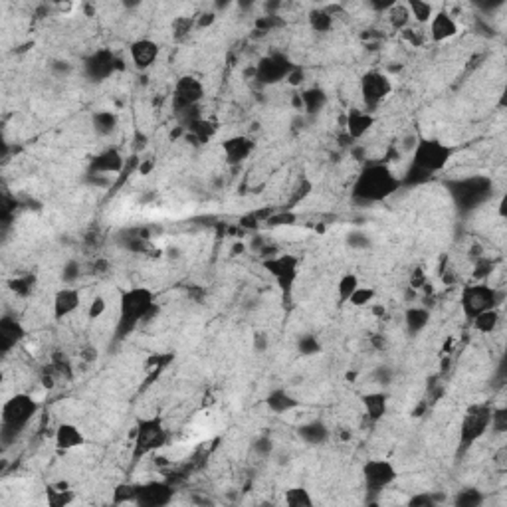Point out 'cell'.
Listing matches in <instances>:
<instances>
[{"label": "cell", "instance_id": "1", "mask_svg": "<svg viewBox=\"0 0 507 507\" xmlns=\"http://www.w3.org/2000/svg\"><path fill=\"white\" fill-rule=\"evenodd\" d=\"M400 188H402L400 176H396V173L388 165L372 162V165H367L355 179L351 197L359 204L371 206V204L391 198Z\"/></svg>", "mask_w": 507, "mask_h": 507}, {"label": "cell", "instance_id": "2", "mask_svg": "<svg viewBox=\"0 0 507 507\" xmlns=\"http://www.w3.org/2000/svg\"><path fill=\"white\" fill-rule=\"evenodd\" d=\"M157 311L155 294L145 285H133L121 292L119 296V317H117V339H125L133 333L139 323L149 319Z\"/></svg>", "mask_w": 507, "mask_h": 507}, {"label": "cell", "instance_id": "3", "mask_svg": "<svg viewBox=\"0 0 507 507\" xmlns=\"http://www.w3.org/2000/svg\"><path fill=\"white\" fill-rule=\"evenodd\" d=\"M38 409H40V404H38V400L32 395L18 393V395L6 398L4 404H2V412H0L4 442L13 440V438H16L18 434L22 432L26 426L30 424V421L36 416Z\"/></svg>", "mask_w": 507, "mask_h": 507}, {"label": "cell", "instance_id": "4", "mask_svg": "<svg viewBox=\"0 0 507 507\" xmlns=\"http://www.w3.org/2000/svg\"><path fill=\"white\" fill-rule=\"evenodd\" d=\"M454 149L446 145L440 139H432V137H418L416 147L410 153V167L418 169L422 173L436 176L442 173L448 162L452 159Z\"/></svg>", "mask_w": 507, "mask_h": 507}, {"label": "cell", "instance_id": "5", "mask_svg": "<svg viewBox=\"0 0 507 507\" xmlns=\"http://www.w3.org/2000/svg\"><path fill=\"white\" fill-rule=\"evenodd\" d=\"M446 186H448L450 197L454 198V202H456V206L460 211L478 209L494 192L492 179H487L483 174H471V176L456 179V181H450Z\"/></svg>", "mask_w": 507, "mask_h": 507}, {"label": "cell", "instance_id": "6", "mask_svg": "<svg viewBox=\"0 0 507 507\" xmlns=\"http://www.w3.org/2000/svg\"><path fill=\"white\" fill-rule=\"evenodd\" d=\"M169 432L162 424L161 416H147L137 422L133 434V462H139L149 454L157 452L167 444Z\"/></svg>", "mask_w": 507, "mask_h": 507}, {"label": "cell", "instance_id": "7", "mask_svg": "<svg viewBox=\"0 0 507 507\" xmlns=\"http://www.w3.org/2000/svg\"><path fill=\"white\" fill-rule=\"evenodd\" d=\"M499 301H501L499 292L487 282L466 284L462 287V294H460V308H462V313L468 321H471L476 315H480L483 311L497 308Z\"/></svg>", "mask_w": 507, "mask_h": 507}, {"label": "cell", "instance_id": "8", "mask_svg": "<svg viewBox=\"0 0 507 507\" xmlns=\"http://www.w3.org/2000/svg\"><path fill=\"white\" fill-rule=\"evenodd\" d=\"M492 407L487 402H476V404H470L464 416H462V422H460V432H458V440L460 446L464 450H468L471 444H476L478 440H482L485 432L490 430L492 426Z\"/></svg>", "mask_w": 507, "mask_h": 507}, {"label": "cell", "instance_id": "9", "mask_svg": "<svg viewBox=\"0 0 507 507\" xmlns=\"http://www.w3.org/2000/svg\"><path fill=\"white\" fill-rule=\"evenodd\" d=\"M264 270L273 278L275 285L280 287L282 296L289 299L294 294L297 278H299V268H301V260L296 254H275V256H268L262 262Z\"/></svg>", "mask_w": 507, "mask_h": 507}, {"label": "cell", "instance_id": "10", "mask_svg": "<svg viewBox=\"0 0 507 507\" xmlns=\"http://www.w3.org/2000/svg\"><path fill=\"white\" fill-rule=\"evenodd\" d=\"M363 482L365 487L371 492V494H381L386 487H391L398 478V470L396 466L386 458H371L363 464Z\"/></svg>", "mask_w": 507, "mask_h": 507}, {"label": "cell", "instance_id": "11", "mask_svg": "<svg viewBox=\"0 0 507 507\" xmlns=\"http://www.w3.org/2000/svg\"><path fill=\"white\" fill-rule=\"evenodd\" d=\"M361 99L367 112H374L393 93V80L384 72L371 70L361 77Z\"/></svg>", "mask_w": 507, "mask_h": 507}, {"label": "cell", "instance_id": "12", "mask_svg": "<svg viewBox=\"0 0 507 507\" xmlns=\"http://www.w3.org/2000/svg\"><path fill=\"white\" fill-rule=\"evenodd\" d=\"M296 66L292 63V60L280 54V52H272L268 56H264L260 62L256 63L254 68V77L260 86H275L280 82L287 80L289 72L294 70Z\"/></svg>", "mask_w": 507, "mask_h": 507}, {"label": "cell", "instance_id": "13", "mask_svg": "<svg viewBox=\"0 0 507 507\" xmlns=\"http://www.w3.org/2000/svg\"><path fill=\"white\" fill-rule=\"evenodd\" d=\"M204 99V84L195 75H183L176 80L173 93V109L183 115L188 109H195Z\"/></svg>", "mask_w": 507, "mask_h": 507}, {"label": "cell", "instance_id": "14", "mask_svg": "<svg viewBox=\"0 0 507 507\" xmlns=\"http://www.w3.org/2000/svg\"><path fill=\"white\" fill-rule=\"evenodd\" d=\"M117 63H119V60L115 58L112 50H96L84 60V74L89 82L101 84L115 74Z\"/></svg>", "mask_w": 507, "mask_h": 507}, {"label": "cell", "instance_id": "15", "mask_svg": "<svg viewBox=\"0 0 507 507\" xmlns=\"http://www.w3.org/2000/svg\"><path fill=\"white\" fill-rule=\"evenodd\" d=\"M174 499V487L167 482L137 483L135 506L139 507H167Z\"/></svg>", "mask_w": 507, "mask_h": 507}, {"label": "cell", "instance_id": "16", "mask_svg": "<svg viewBox=\"0 0 507 507\" xmlns=\"http://www.w3.org/2000/svg\"><path fill=\"white\" fill-rule=\"evenodd\" d=\"M82 303V294L75 285H63L56 294H54V301H52V311H54V319L62 321L66 317H70L72 313L77 311Z\"/></svg>", "mask_w": 507, "mask_h": 507}, {"label": "cell", "instance_id": "17", "mask_svg": "<svg viewBox=\"0 0 507 507\" xmlns=\"http://www.w3.org/2000/svg\"><path fill=\"white\" fill-rule=\"evenodd\" d=\"M254 149H256V145L248 135H232L226 137L222 141L224 159L232 167H238V165L248 161L250 155L254 153Z\"/></svg>", "mask_w": 507, "mask_h": 507}, {"label": "cell", "instance_id": "18", "mask_svg": "<svg viewBox=\"0 0 507 507\" xmlns=\"http://www.w3.org/2000/svg\"><path fill=\"white\" fill-rule=\"evenodd\" d=\"M159 44L151 38H139L135 42H131L129 46V58H131V63L135 66L137 70L145 72L149 70L153 63L157 62L159 58Z\"/></svg>", "mask_w": 507, "mask_h": 507}, {"label": "cell", "instance_id": "19", "mask_svg": "<svg viewBox=\"0 0 507 507\" xmlns=\"http://www.w3.org/2000/svg\"><path fill=\"white\" fill-rule=\"evenodd\" d=\"M123 169H125V157L121 155V151L115 147L101 151V153L96 155V157L91 159V162H89V174L107 176V174L121 173Z\"/></svg>", "mask_w": 507, "mask_h": 507}, {"label": "cell", "instance_id": "20", "mask_svg": "<svg viewBox=\"0 0 507 507\" xmlns=\"http://www.w3.org/2000/svg\"><path fill=\"white\" fill-rule=\"evenodd\" d=\"M460 26L456 22V18L448 10H438L434 13L432 20L428 22V34H430V40L440 44V42H448L452 40L454 36H458Z\"/></svg>", "mask_w": 507, "mask_h": 507}, {"label": "cell", "instance_id": "21", "mask_svg": "<svg viewBox=\"0 0 507 507\" xmlns=\"http://www.w3.org/2000/svg\"><path fill=\"white\" fill-rule=\"evenodd\" d=\"M374 121L377 119H374V115L371 112H367V109H353V112H349V115H347V135H349V139H353V141H359V139H363L374 127Z\"/></svg>", "mask_w": 507, "mask_h": 507}, {"label": "cell", "instance_id": "22", "mask_svg": "<svg viewBox=\"0 0 507 507\" xmlns=\"http://www.w3.org/2000/svg\"><path fill=\"white\" fill-rule=\"evenodd\" d=\"M54 442L56 446L68 452V450H74V448H82L86 444V436L84 432L80 430V426H75L74 422H62L58 428H56V434H54Z\"/></svg>", "mask_w": 507, "mask_h": 507}, {"label": "cell", "instance_id": "23", "mask_svg": "<svg viewBox=\"0 0 507 507\" xmlns=\"http://www.w3.org/2000/svg\"><path fill=\"white\" fill-rule=\"evenodd\" d=\"M363 402V410L365 416L371 422H381L388 410V396L383 391H374V393H367L361 398Z\"/></svg>", "mask_w": 507, "mask_h": 507}, {"label": "cell", "instance_id": "24", "mask_svg": "<svg viewBox=\"0 0 507 507\" xmlns=\"http://www.w3.org/2000/svg\"><path fill=\"white\" fill-rule=\"evenodd\" d=\"M297 436L308 446H323L331 438V430L325 422L311 421L297 428Z\"/></svg>", "mask_w": 507, "mask_h": 507}, {"label": "cell", "instance_id": "25", "mask_svg": "<svg viewBox=\"0 0 507 507\" xmlns=\"http://www.w3.org/2000/svg\"><path fill=\"white\" fill-rule=\"evenodd\" d=\"M299 404H301V402H299L289 391H285V388H273L272 393L266 396V407L272 410L273 414L292 412V410H296Z\"/></svg>", "mask_w": 507, "mask_h": 507}, {"label": "cell", "instance_id": "26", "mask_svg": "<svg viewBox=\"0 0 507 507\" xmlns=\"http://www.w3.org/2000/svg\"><path fill=\"white\" fill-rule=\"evenodd\" d=\"M301 99V112L310 117H315L323 112V107L327 105V93L321 87H308L299 93Z\"/></svg>", "mask_w": 507, "mask_h": 507}, {"label": "cell", "instance_id": "27", "mask_svg": "<svg viewBox=\"0 0 507 507\" xmlns=\"http://www.w3.org/2000/svg\"><path fill=\"white\" fill-rule=\"evenodd\" d=\"M430 323V311L422 305H412L409 310L404 311V327H407V333L416 337L421 335Z\"/></svg>", "mask_w": 507, "mask_h": 507}, {"label": "cell", "instance_id": "28", "mask_svg": "<svg viewBox=\"0 0 507 507\" xmlns=\"http://www.w3.org/2000/svg\"><path fill=\"white\" fill-rule=\"evenodd\" d=\"M22 337H24V327L20 325V321L10 319V317H4L0 321V341H2L4 351H8L10 347L16 345Z\"/></svg>", "mask_w": 507, "mask_h": 507}, {"label": "cell", "instance_id": "29", "mask_svg": "<svg viewBox=\"0 0 507 507\" xmlns=\"http://www.w3.org/2000/svg\"><path fill=\"white\" fill-rule=\"evenodd\" d=\"M117 115L109 109H99L91 115V127L96 131V135L99 137H109L117 129Z\"/></svg>", "mask_w": 507, "mask_h": 507}, {"label": "cell", "instance_id": "30", "mask_svg": "<svg viewBox=\"0 0 507 507\" xmlns=\"http://www.w3.org/2000/svg\"><path fill=\"white\" fill-rule=\"evenodd\" d=\"M284 504L287 507H313V497L311 492L303 485H296V487H289L285 490L284 494Z\"/></svg>", "mask_w": 507, "mask_h": 507}, {"label": "cell", "instance_id": "31", "mask_svg": "<svg viewBox=\"0 0 507 507\" xmlns=\"http://www.w3.org/2000/svg\"><path fill=\"white\" fill-rule=\"evenodd\" d=\"M499 319H501L499 310L494 308V310H487L483 311V313H480V315H476V317L471 319V325H474V329L480 331V333H494L495 329H497V325H499Z\"/></svg>", "mask_w": 507, "mask_h": 507}, {"label": "cell", "instance_id": "32", "mask_svg": "<svg viewBox=\"0 0 507 507\" xmlns=\"http://www.w3.org/2000/svg\"><path fill=\"white\" fill-rule=\"evenodd\" d=\"M409 13L412 20H416L418 24H428L432 20L434 16V6L430 2H424V0H410L409 4Z\"/></svg>", "mask_w": 507, "mask_h": 507}, {"label": "cell", "instance_id": "33", "mask_svg": "<svg viewBox=\"0 0 507 507\" xmlns=\"http://www.w3.org/2000/svg\"><path fill=\"white\" fill-rule=\"evenodd\" d=\"M386 16H388V22H391V26L393 28H396V30H407L410 24V13H409V6L407 4H391L388 6V13H386Z\"/></svg>", "mask_w": 507, "mask_h": 507}, {"label": "cell", "instance_id": "34", "mask_svg": "<svg viewBox=\"0 0 507 507\" xmlns=\"http://www.w3.org/2000/svg\"><path fill=\"white\" fill-rule=\"evenodd\" d=\"M310 26L311 30L325 34L333 28V14L325 8H315L310 13Z\"/></svg>", "mask_w": 507, "mask_h": 507}, {"label": "cell", "instance_id": "35", "mask_svg": "<svg viewBox=\"0 0 507 507\" xmlns=\"http://www.w3.org/2000/svg\"><path fill=\"white\" fill-rule=\"evenodd\" d=\"M361 282L355 273H343L339 284H337V297H339V303H347L349 297L355 294V289L359 287Z\"/></svg>", "mask_w": 507, "mask_h": 507}, {"label": "cell", "instance_id": "36", "mask_svg": "<svg viewBox=\"0 0 507 507\" xmlns=\"http://www.w3.org/2000/svg\"><path fill=\"white\" fill-rule=\"evenodd\" d=\"M137 499V483H119L113 492V504L115 506H135Z\"/></svg>", "mask_w": 507, "mask_h": 507}, {"label": "cell", "instance_id": "37", "mask_svg": "<svg viewBox=\"0 0 507 507\" xmlns=\"http://www.w3.org/2000/svg\"><path fill=\"white\" fill-rule=\"evenodd\" d=\"M345 244L351 250H357V252H365V250H371L372 248V238L365 230H351L345 238Z\"/></svg>", "mask_w": 507, "mask_h": 507}, {"label": "cell", "instance_id": "38", "mask_svg": "<svg viewBox=\"0 0 507 507\" xmlns=\"http://www.w3.org/2000/svg\"><path fill=\"white\" fill-rule=\"evenodd\" d=\"M374 289L369 287V285H359L357 289H355V294L349 297V305H353V308H367V305H371L372 301H374Z\"/></svg>", "mask_w": 507, "mask_h": 507}, {"label": "cell", "instance_id": "39", "mask_svg": "<svg viewBox=\"0 0 507 507\" xmlns=\"http://www.w3.org/2000/svg\"><path fill=\"white\" fill-rule=\"evenodd\" d=\"M297 349H299V353H301V355L311 357V355L321 353V341L317 339V335L305 333L299 337V341H297Z\"/></svg>", "mask_w": 507, "mask_h": 507}, {"label": "cell", "instance_id": "40", "mask_svg": "<svg viewBox=\"0 0 507 507\" xmlns=\"http://www.w3.org/2000/svg\"><path fill=\"white\" fill-rule=\"evenodd\" d=\"M483 499L485 497L480 490H464V492H458V495L454 497V504L458 507H480Z\"/></svg>", "mask_w": 507, "mask_h": 507}, {"label": "cell", "instance_id": "41", "mask_svg": "<svg viewBox=\"0 0 507 507\" xmlns=\"http://www.w3.org/2000/svg\"><path fill=\"white\" fill-rule=\"evenodd\" d=\"M82 275V266L77 260H68L62 266V272H60V280L63 285H74Z\"/></svg>", "mask_w": 507, "mask_h": 507}, {"label": "cell", "instance_id": "42", "mask_svg": "<svg viewBox=\"0 0 507 507\" xmlns=\"http://www.w3.org/2000/svg\"><path fill=\"white\" fill-rule=\"evenodd\" d=\"M46 495H48V504L52 507H63L74 501V494L68 492L63 485L60 490H52V487H50L48 492H46Z\"/></svg>", "mask_w": 507, "mask_h": 507}, {"label": "cell", "instance_id": "43", "mask_svg": "<svg viewBox=\"0 0 507 507\" xmlns=\"http://www.w3.org/2000/svg\"><path fill=\"white\" fill-rule=\"evenodd\" d=\"M252 450L256 456L260 458H270L273 454V440L270 436H258L254 442H252Z\"/></svg>", "mask_w": 507, "mask_h": 507}, {"label": "cell", "instance_id": "44", "mask_svg": "<svg viewBox=\"0 0 507 507\" xmlns=\"http://www.w3.org/2000/svg\"><path fill=\"white\" fill-rule=\"evenodd\" d=\"M105 311H107V299L103 296H96L91 299L89 308H87V317L89 319H99Z\"/></svg>", "mask_w": 507, "mask_h": 507}, {"label": "cell", "instance_id": "45", "mask_svg": "<svg viewBox=\"0 0 507 507\" xmlns=\"http://www.w3.org/2000/svg\"><path fill=\"white\" fill-rule=\"evenodd\" d=\"M495 432H506L507 430V410L506 409H494L492 410V426Z\"/></svg>", "mask_w": 507, "mask_h": 507}, {"label": "cell", "instance_id": "46", "mask_svg": "<svg viewBox=\"0 0 507 507\" xmlns=\"http://www.w3.org/2000/svg\"><path fill=\"white\" fill-rule=\"evenodd\" d=\"M50 70H52V74L56 75V77H68V75L74 72V66L68 62V60H54V62L50 63Z\"/></svg>", "mask_w": 507, "mask_h": 507}, {"label": "cell", "instance_id": "47", "mask_svg": "<svg viewBox=\"0 0 507 507\" xmlns=\"http://www.w3.org/2000/svg\"><path fill=\"white\" fill-rule=\"evenodd\" d=\"M409 504L410 506H418V507H432L438 504V499H436L432 494H418L414 495V497H410Z\"/></svg>", "mask_w": 507, "mask_h": 507}, {"label": "cell", "instance_id": "48", "mask_svg": "<svg viewBox=\"0 0 507 507\" xmlns=\"http://www.w3.org/2000/svg\"><path fill=\"white\" fill-rule=\"evenodd\" d=\"M190 28H192V20H190V18H179V20H174L173 26L174 36L176 38L185 36V34L190 32Z\"/></svg>", "mask_w": 507, "mask_h": 507}, {"label": "cell", "instance_id": "49", "mask_svg": "<svg viewBox=\"0 0 507 507\" xmlns=\"http://www.w3.org/2000/svg\"><path fill=\"white\" fill-rule=\"evenodd\" d=\"M303 80H305V72H303L301 68H297V66H296V68H294V70L289 72V75H287V80H285V82H287L289 86L297 87V86H301V84H303Z\"/></svg>", "mask_w": 507, "mask_h": 507}, {"label": "cell", "instance_id": "50", "mask_svg": "<svg viewBox=\"0 0 507 507\" xmlns=\"http://www.w3.org/2000/svg\"><path fill=\"white\" fill-rule=\"evenodd\" d=\"M374 381L379 384H383V386H386V384L393 381V371H391L388 367H379V369L374 371Z\"/></svg>", "mask_w": 507, "mask_h": 507}, {"label": "cell", "instance_id": "51", "mask_svg": "<svg viewBox=\"0 0 507 507\" xmlns=\"http://www.w3.org/2000/svg\"><path fill=\"white\" fill-rule=\"evenodd\" d=\"M216 22V14L214 13H202L197 18V28H209Z\"/></svg>", "mask_w": 507, "mask_h": 507}, {"label": "cell", "instance_id": "52", "mask_svg": "<svg viewBox=\"0 0 507 507\" xmlns=\"http://www.w3.org/2000/svg\"><path fill=\"white\" fill-rule=\"evenodd\" d=\"M416 141H418V137H416V135L407 137V139H404V143H402L404 151H407V153H412V149L416 147Z\"/></svg>", "mask_w": 507, "mask_h": 507}, {"label": "cell", "instance_id": "53", "mask_svg": "<svg viewBox=\"0 0 507 507\" xmlns=\"http://www.w3.org/2000/svg\"><path fill=\"white\" fill-rule=\"evenodd\" d=\"M292 220H294V216L292 214H285V216H273L268 222L275 226V224H292Z\"/></svg>", "mask_w": 507, "mask_h": 507}, {"label": "cell", "instance_id": "54", "mask_svg": "<svg viewBox=\"0 0 507 507\" xmlns=\"http://www.w3.org/2000/svg\"><path fill=\"white\" fill-rule=\"evenodd\" d=\"M254 345H256V351H264L266 347H268V341H266V337L264 335H256V339H254Z\"/></svg>", "mask_w": 507, "mask_h": 507}]
</instances>
